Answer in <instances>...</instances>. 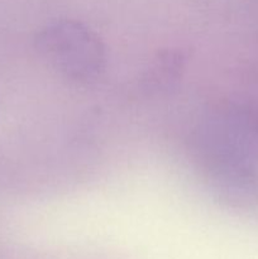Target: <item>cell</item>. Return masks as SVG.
Listing matches in <instances>:
<instances>
[{
	"label": "cell",
	"instance_id": "cell-1",
	"mask_svg": "<svg viewBox=\"0 0 258 259\" xmlns=\"http://www.w3.org/2000/svg\"><path fill=\"white\" fill-rule=\"evenodd\" d=\"M37 48L50 67L72 82H95L105 70L103 42L76 20L61 19L46 25L38 33Z\"/></svg>",
	"mask_w": 258,
	"mask_h": 259
}]
</instances>
